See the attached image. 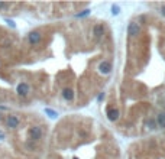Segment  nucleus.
Listing matches in <instances>:
<instances>
[]
</instances>
